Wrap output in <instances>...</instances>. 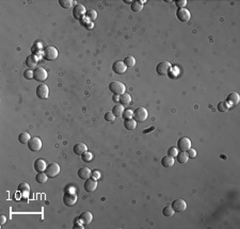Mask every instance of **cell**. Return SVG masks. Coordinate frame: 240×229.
Segmentation results:
<instances>
[{"label":"cell","mask_w":240,"mask_h":229,"mask_svg":"<svg viewBox=\"0 0 240 229\" xmlns=\"http://www.w3.org/2000/svg\"><path fill=\"white\" fill-rule=\"evenodd\" d=\"M143 3L144 1H133L131 2V10L136 13L138 12H141L143 9Z\"/></svg>","instance_id":"d4e9b609"},{"label":"cell","mask_w":240,"mask_h":229,"mask_svg":"<svg viewBox=\"0 0 240 229\" xmlns=\"http://www.w3.org/2000/svg\"><path fill=\"white\" fill-rule=\"evenodd\" d=\"M187 155H188V157L189 158H195L196 157V150L195 149H193V148H190V149H188L187 150Z\"/></svg>","instance_id":"7bdbcfd3"},{"label":"cell","mask_w":240,"mask_h":229,"mask_svg":"<svg viewBox=\"0 0 240 229\" xmlns=\"http://www.w3.org/2000/svg\"><path fill=\"white\" fill-rule=\"evenodd\" d=\"M86 19L90 21H94L96 18H97V12L95 11V10H89V11H86Z\"/></svg>","instance_id":"f546056e"},{"label":"cell","mask_w":240,"mask_h":229,"mask_svg":"<svg viewBox=\"0 0 240 229\" xmlns=\"http://www.w3.org/2000/svg\"><path fill=\"white\" fill-rule=\"evenodd\" d=\"M86 14V9L83 4H76L75 8L73 10V15L75 19H81Z\"/></svg>","instance_id":"8fae6325"},{"label":"cell","mask_w":240,"mask_h":229,"mask_svg":"<svg viewBox=\"0 0 240 229\" xmlns=\"http://www.w3.org/2000/svg\"><path fill=\"white\" fill-rule=\"evenodd\" d=\"M74 229H77V228H80V229H83L85 228V226H82V225H80V224H75V226L73 227Z\"/></svg>","instance_id":"bcb514c9"},{"label":"cell","mask_w":240,"mask_h":229,"mask_svg":"<svg viewBox=\"0 0 240 229\" xmlns=\"http://www.w3.org/2000/svg\"><path fill=\"white\" fill-rule=\"evenodd\" d=\"M81 159H82L83 162H90V161H92V159H93V155L90 153V151H85V153L81 155Z\"/></svg>","instance_id":"d590c367"},{"label":"cell","mask_w":240,"mask_h":229,"mask_svg":"<svg viewBox=\"0 0 240 229\" xmlns=\"http://www.w3.org/2000/svg\"><path fill=\"white\" fill-rule=\"evenodd\" d=\"M31 50H32V54H38V52L42 50V46H41L40 44H34L32 46V48H31Z\"/></svg>","instance_id":"60d3db41"},{"label":"cell","mask_w":240,"mask_h":229,"mask_svg":"<svg viewBox=\"0 0 240 229\" xmlns=\"http://www.w3.org/2000/svg\"><path fill=\"white\" fill-rule=\"evenodd\" d=\"M176 158L179 163H187L189 160V157L187 155L186 151H181V153H178V155H177Z\"/></svg>","instance_id":"4316f807"},{"label":"cell","mask_w":240,"mask_h":229,"mask_svg":"<svg viewBox=\"0 0 240 229\" xmlns=\"http://www.w3.org/2000/svg\"><path fill=\"white\" fill-rule=\"evenodd\" d=\"M151 130H154V127H152L151 129H148V130H144L143 131V133H148V131H151Z\"/></svg>","instance_id":"7dc6e473"},{"label":"cell","mask_w":240,"mask_h":229,"mask_svg":"<svg viewBox=\"0 0 240 229\" xmlns=\"http://www.w3.org/2000/svg\"><path fill=\"white\" fill-rule=\"evenodd\" d=\"M58 49L55 46H47L43 49V57H44L45 60L47 61H54L58 58Z\"/></svg>","instance_id":"6da1fadb"},{"label":"cell","mask_w":240,"mask_h":229,"mask_svg":"<svg viewBox=\"0 0 240 229\" xmlns=\"http://www.w3.org/2000/svg\"><path fill=\"white\" fill-rule=\"evenodd\" d=\"M172 208L175 212H182L187 209V202L181 198L175 199L174 201L172 202Z\"/></svg>","instance_id":"7c38bea8"},{"label":"cell","mask_w":240,"mask_h":229,"mask_svg":"<svg viewBox=\"0 0 240 229\" xmlns=\"http://www.w3.org/2000/svg\"><path fill=\"white\" fill-rule=\"evenodd\" d=\"M171 66H172L171 63L168 61L160 62V63L157 65V67H156V71H157V74L160 75V76H164V75H167L169 73Z\"/></svg>","instance_id":"ba28073f"},{"label":"cell","mask_w":240,"mask_h":229,"mask_svg":"<svg viewBox=\"0 0 240 229\" xmlns=\"http://www.w3.org/2000/svg\"><path fill=\"white\" fill-rule=\"evenodd\" d=\"M124 64L126 65L127 67H133V66H134V64H136V59H134L133 55H128V57L125 58Z\"/></svg>","instance_id":"1f68e13d"},{"label":"cell","mask_w":240,"mask_h":229,"mask_svg":"<svg viewBox=\"0 0 240 229\" xmlns=\"http://www.w3.org/2000/svg\"><path fill=\"white\" fill-rule=\"evenodd\" d=\"M161 164L162 166L164 167H172L174 165V158L170 156H167V157H163L162 160H161Z\"/></svg>","instance_id":"7402d4cb"},{"label":"cell","mask_w":240,"mask_h":229,"mask_svg":"<svg viewBox=\"0 0 240 229\" xmlns=\"http://www.w3.org/2000/svg\"><path fill=\"white\" fill-rule=\"evenodd\" d=\"M59 3L63 9H69L72 8L74 2L72 0H59Z\"/></svg>","instance_id":"836d02e7"},{"label":"cell","mask_w":240,"mask_h":229,"mask_svg":"<svg viewBox=\"0 0 240 229\" xmlns=\"http://www.w3.org/2000/svg\"><path fill=\"white\" fill-rule=\"evenodd\" d=\"M130 101H131V96L127 93L122 94L121 97H120V102H121L122 105H128Z\"/></svg>","instance_id":"4dcf8cb0"},{"label":"cell","mask_w":240,"mask_h":229,"mask_svg":"<svg viewBox=\"0 0 240 229\" xmlns=\"http://www.w3.org/2000/svg\"><path fill=\"white\" fill-rule=\"evenodd\" d=\"M49 95V89L45 83H41L37 88V96L40 99H46Z\"/></svg>","instance_id":"30bf717a"},{"label":"cell","mask_w":240,"mask_h":229,"mask_svg":"<svg viewBox=\"0 0 240 229\" xmlns=\"http://www.w3.org/2000/svg\"><path fill=\"white\" fill-rule=\"evenodd\" d=\"M147 116H148L147 110H146L145 108H143V107H140V108H138V109L134 110L133 115V119L136 120L137 123L145 122L146 119H147Z\"/></svg>","instance_id":"3957f363"},{"label":"cell","mask_w":240,"mask_h":229,"mask_svg":"<svg viewBox=\"0 0 240 229\" xmlns=\"http://www.w3.org/2000/svg\"><path fill=\"white\" fill-rule=\"evenodd\" d=\"M77 201H78V196L75 192H69L66 191L63 195V202L64 205L67 207H72L76 204Z\"/></svg>","instance_id":"277c9868"},{"label":"cell","mask_w":240,"mask_h":229,"mask_svg":"<svg viewBox=\"0 0 240 229\" xmlns=\"http://www.w3.org/2000/svg\"><path fill=\"white\" fill-rule=\"evenodd\" d=\"M229 108H230V106L227 103V101H225V100H222L218 103V110H219L220 112H226V111L229 110Z\"/></svg>","instance_id":"83f0119b"},{"label":"cell","mask_w":240,"mask_h":229,"mask_svg":"<svg viewBox=\"0 0 240 229\" xmlns=\"http://www.w3.org/2000/svg\"><path fill=\"white\" fill-rule=\"evenodd\" d=\"M112 69L115 74L117 75H122L124 73H126V69H127V66L124 64V62L122 61H116L114 62V64L112 65Z\"/></svg>","instance_id":"5bb4252c"},{"label":"cell","mask_w":240,"mask_h":229,"mask_svg":"<svg viewBox=\"0 0 240 229\" xmlns=\"http://www.w3.org/2000/svg\"><path fill=\"white\" fill-rule=\"evenodd\" d=\"M85 151H88V146L83 143H77L74 146V153L78 156H81L82 153H85Z\"/></svg>","instance_id":"ffe728a7"},{"label":"cell","mask_w":240,"mask_h":229,"mask_svg":"<svg viewBox=\"0 0 240 229\" xmlns=\"http://www.w3.org/2000/svg\"><path fill=\"white\" fill-rule=\"evenodd\" d=\"M60 172H61V167H60V165L56 162H51L50 164H48L46 171H45V173L47 174V176L50 178L57 177V176L60 174Z\"/></svg>","instance_id":"5b68a950"},{"label":"cell","mask_w":240,"mask_h":229,"mask_svg":"<svg viewBox=\"0 0 240 229\" xmlns=\"http://www.w3.org/2000/svg\"><path fill=\"white\" fill-rule=\"evenodd\" d=\"M47 168V164L43 159H37L34 162V170L37 173H44Z\"/></svg>","instance_id":"2e32d148"},{"label":"cell","mask_w":240,"mask_h":229,"mask_svg":"<svg viewBox=\"0 0 240 229\" xmlns=\"http://www.w3.org/2000/svg\"><path fill=\"white\" fill-rule=\"evenodd\" d=\"M28 147L31 151H38L42 148V141L40 137L34 136L31 137V140L28 142Z\"/></svg>","instance_id":"9c48e42d"},{"label":"cell","mask_w":240,"mask_h":229,"mask_svg":"<svg viewBox=\"0 0 240 229\" xmlns=\"http://www.w3.org/2000/svg\"><path fill=\"white\" fill-rule=\"evenodd\" d=\"M133 112L131 110H124L122 116H123L125 119H133Z\"/></svg>","instance_id":"ab89813d"},{"label":"cell","mask_w":240,"mask_h":229,"mask_svg":"<svg viewBox=\"0 0 240 229\" xmlns=\"http://www.w3.org/2000/svg\"><path fill=\"white\" fill-rule=\"evenodd\" d=\"M17 190H18L19 192H23V193L29 192V191H30V185H29L27 182H23V183H20V184H19L18 187H17Z\"/></svg>","instance_id":"e575fe53"},{"label":"cell","mask_w":240,"mask_h":229,"mask_svg":"<svg viewBox=\"0 0 240 229\" xmlns=\"http://www.w3.org/2000/svg\"><path fill=\"white\" fill-rule=\"evenodd\" d=\"M33 75H34V79L37 81H40V82H44L45 80L47 79L48 74L46 71V69L43 68V67H37V68L33 71Z\"/></svg>","instance_id":"52a82bcc"},{"label":"cell","mask_w":240,"mask_h":229,"mask_svg":"<svg viewBox=\"0 0 240 229\" xmlns=\"http://www.w3.org/2000/svg\"><path fill=\"white\" fill-rule=\"evenodd\" d=\"M124 127L126 128L127 130H134L137 127V122L134 120L133 119H125L124 122Z\"/></svg>","instance_id":"603a6c76"},{"label":"cell","mask_w":240,"mask_h":229,"mask_svg":"<svg viewBox=\"0 0 240 229\" xmlns=\"http://www.w3.org/2000/svg\"><path fill=\"white\" fill-rule=\"evenodd\" d=\"M111 112L113 113V115L115 117L122 116V115H123V112H124V107L121 105H116L113 107V109H112Z\"/></svg>","instance_id":"484cf974"},{"label":"cell","mask_w":240,"mask_h":229,"mask_svg":"<svg viewBox=\"0 0 240 229\" xmlns=\"http://www.w3.org/2000/svg\"><path fill=\"white\" fill-rule=\"evenodd\" d=\"M79 221L83 224V225H89L91 222L93 221V214L90 211H85L79 215Z\"/></svg>","instance_id":"9a60e30c"},{"label":"cell","mask_w":240,"mask_h":229,"mask_svg":"<svg viewBox=\"0 0 240 229\" xmlns=\"http://www.w3.org/2000/svg\"><path fill=\"white\" fill-rule=\"evenodd\" d=\"M24 78L27 79V80H31V79H34L33 71H31V69H27V71H24Z\"/></svg>","instance_id":"74e56055"},{"label":"cell","mask_w":240,"mask_h":229,"mask_svg":"<svg viewBox=\"0 0 240 229\" xmlns=\"http://www.w3.org/2000/svg\"><path fill=\"white\" fill-rule=\"evenodd\" d=\"M177 148L181 151H187L191 148V141L188 137H181L177 142Z\"/></svg>","instance_id":"4fadbf2b"},{"label":"cell","mask_w":240,"mask_h":229,"mask_svg":"<svg viewBox=\"0 0 240 229\" xmlns=\"http://www.w3.org/2000/svg\"><path fill=\"white\" fill-rule=\"evenodd\" d=\"M47 179H48V176L46 173H38L35 176V180H37V183H46Z\"/></svg>","instance_id":"f1b7e54d"},{"label":"cell","mask_w":240,"mask_h":229,"mask_svg":"<svg viewBox=\"0 0 240 229\" xmlns=\"http://www.w3.org/2000/svg\"><path fill=\"white\" fill-rule=\"evenodd\" d=\"M174 210H173L172 206H167L163 208L162 210V213L164 216H168V218H170V216H173V214H174Z\"/></svg>","instance_id":"d6a6232c"},{"label":"cell","mask_w":240,"mask_h":229,"mask_svg":"<svg viewBox=\"0 0 240 229\" xmlns=\"http://www.w3.org/2000/svg\"><path fill=\"white\" fill-rule=\"evenodd\" d=\"M227 103H229V106H236L239 103L240 101V96L238 93H236V92H233V93H230L229 96H227Z\"/></svg>","instance_id":"e0dca14e"},{"label":"cell","mask_w":240,"mask_h":229,"mask_svg":"<svg viewBox=\"0 0 240 229\" xmlns=\"http://www.w3.org/2000/svg\"><path fill=\"white\" fill-rule=\"evenodd\" d=\"M97 188L96 179H86L85 183V190L86 192H94Z\"/></svg>","instance_id":"d6986e66"},{"label":"cell","mask_w":240,"mask_h":229,"mask_svg":"<svg viewBox=\"0 0 240 229\" xmlns=\"http://www.w3.org/2000/svg\"><path fill=\"white\" fill-rule=\"evenodd\" d=\"M37 64V58L35 54H30L29 57H27V59H26V65L27 66H29L30 68H32V67H35Z\"/></svg>","instance_id":"44dd1931"},{"label":"cell","mask_w":240,"mask_h":229,"mask_svg":"<svg viewBox=\"0 0 240 229\" xmlns=\"http://www.w3.org/2000/svg\"><path fill=\"white\" fill-rule=\"evenodd\" d=\"M6 222H7V218L4 215H1V218H0V224H1V225H4Z\"/></svg>","instance_id":"f6af8a7d"},{"label":"cell","mask_w":240,"mask_h":229,"mask_svg":"<svg viewBox=\"0 0 240 229\" xmlns=\"http://www.w3.org/2000/svg\"><path fill=\"white\" fill-rule=\"evenodd\" d=\"M92 176V172L89 167H81L78 170V177L80 179H83V180H86Z\"/></svg>","instance_id":"ac0fdd59"},{"label":"cell","mask_w":240,"mask_h":229,"mask_svg":"<svg viewBox=\"0 0 240 229\" xmlns=\"http://www.w3.org/2000/svg\"><path fill=\"white\" fill-rule=\"evenodd\" d=\"M105 119L107 120V122L113 123L114 119H115V116L113 115V113H112V112H107L105 114Z\"/></svg>","instance_id":"f35d334b"},{"label":"cell","mask_w":240,"mask_h":229,"mask_svg":"<svg viewBox=\"0 0 240 229\" xmlns=\"http://www.w3.org/2000/svg\"><path fill=\"white\" fill-rule=\"evenodd\" d=\"M92 177H93V179H98V178H100L99 172H97V171H94V172H92Z\"/></svg>","instance_id":"ee69618b"},{"label":"cell","mask_w":240,"mask_h":229,"mask_svg":"<svg viewBox=\"0 0 240 229\" xmlns=\"http://www.w3.org/2000/svg\"><path fill=\"white\" fill-rule=\"evenodd\" d=\"M109 90L114 94V95L121 96L122 94L125 93L126 91V86L124 83H122L121 81H113L109 84Z\"/></svg>","instance_id":"7a4b0ae2"},{"label":"cell","mask_w":240,"mask_h":229,"mask_svg":"<svg viewBox=\"0 0 240 229\" xmlns=\"http://www.w3.org/2000/svg\"><path fill=\"white\" fill-rule=\"evenodd\" d=\"M31 140V136L28 132H21L18 136V142L21 144H28V142Z\"/></svg>","instance_id":"cb8c5ba5"},{"label":"cell","mask_w":240,"mask_h":229,"mask_svg":"<svg viewBox=\"0 0 240 229\" xmlns=\"http://www.w3.org/2000/svg\"><path fill=\"white\" fill-rule=\"evenodd\" d=\"M178 148L177 147H171V148H169V150H168V156L172 157V158H176L177 155H178Z\"/></svg>","instance_id":"8d00e7d4"},{"label":"cell","mask_w":240,"mask_h":229,"mask_svg":"<svg viewBox=\"0 0 240 229\" xmlns=\"http://www.w3.org/2000/svg\"><path fill=\"white\" fill-rule=\"evenodd\" d=\"M175 4L178 9H182L185 8V6L187 4V0H176L175 1Z\"/></svg>","instance_id":"b9f144b4"},{"label":"cell","mask_w":240,"mask_h":229,"mask_svg":"<svg viewBox=\"0 0 240 229\" xmlns=\"http://www.w3.org/2000/svg\"><path fill=\"white\" fill-rule=\"evenodd\" d=\"M176 16L178 18V20L182 21V23H188L191 19V13L189 10H187L186 8L178 9L176 12Z\"/></svg>","instance_id":"8992f818"}]
</instances>
